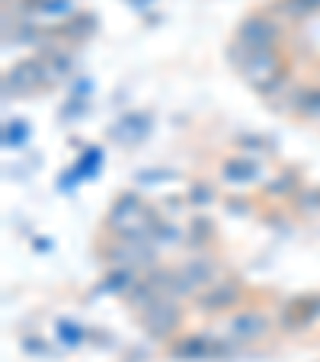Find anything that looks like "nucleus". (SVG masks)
<instances>
[{
  "mask_svg": "<svg viewBox=\"0 0 320 362\" xmlns=\"http://www.w3.org/2000/svg\"><path fill=\"white\" fill-rule=\"evenodd\" d=\"M138 321H141V327L148 330L150 337L164 340V337H173L179 330L183 315H179V308L173 305V298H157L150 308H144Z\"/></svg>",
  "mask_w": 320,
  "mask_h": 362,
  "instance_id": "4",
  "label": "nucleus"
},
{
  "mask_svg": "<svg viewBox=\"0 0 320 362\" xmlns=\"http://www.w3.org/2000/svg\"><path fill=\"white\" fill-rule=\"evenodd\" d=\"M266 189L273 192V196H295L298 192V177L295 173H282L273 186H266Z\"/></svg>",
  "mask_w": 320,
  "mask_h": 362,
  "instance_id": "16",
  "label": "nucleus"
},
{
  "mask_svg": "<svg viewBox=\"0 0 320 362\" xmlns=\"http://www.w3.org/2000/svg\"><path fill=\"white\" fill-rule=\"evenodd\" d=\"M279 7L285 10L292 20H304L311 13H320V0H279Z\"/></svg>",
  "mask_w": 320,
  "mask_h": 362,
  "instance_id": "13",
  "label": "nucleus"
},
{
  "mask_svg": "<svg viewBox=\"0 0 320 362\" xmlns=\"http://www.w3.org/2000/svg\"><path fill=\"white\" fill-rule=\"evenodd\" d=\"M298 205H301V212H320V189H301Z\"/></svg>",
  "mask_w": 320,
  "mask_h": 362,
  "instance_id": "18",
  "label": "nucleus"
},
{
  "mask_svg": "<svg viewBox=\"0 0 320 362\" xmlns=\"http://www.w3.org/2000/svg\"><path fill=\"white\" fill-rule=\"evenodd\" d=\"M58 340L68 343V346H77L83 340V327H77L74 321H58Z\"/></svg>",
  "mask_w": 320,
  "mask_h": 362,
  "instance_id": "17",
  "label": "nucleus"
},
{
  "mask_svg": "<svg viewBox=\"0 0 320 362\" xmlns=\"http://www.w3.org/2000/svg\"><path fill=\"white\" fill-rule=\"evenodd\" d=\"M269 317L263 315V311H256V308H247V311H237V315L231 317V337L237 343H256L263 340L266 334H269Z\"/></svg>",
  "mask_w": 320,
  "mask_h": 362,
  "instance_id": "7",
  "label": "nucleus"
},
{
  "mask_svg": "<svg viewBox=\"0 0 320 362\" xmlns=\"http://www.w3.org/2000/svg\"><path fill=\"white\" fill-rule=\"evenodd\" d=\"M179 240V231L173 225H160L157 221V228H154V244H177Z\"/></svg>",
  "mask_w": 320,
  "mask_h": 362,
  "instance_id": "19",
  "label": "nucleus"
},
{
  "mask_svg": "<svg viewBox=\"0 0 320 362\" xmlns=\"http://www.w3.org/2000/svg\"><path fill=\"white\" fill-rule=\"evenodd\" d=\"M237 62V71L240 77H244L247 83H250L253 90H259V93H275V90L285 83V58L279 55V48H266V52H244L240 58H234Z\"/></svg>",
  "mask_w": 320,
  "mask_h": 362,
  "instance_id": "1",
  "label": "nucleus"
},
{
  "mask_svg": "<svg viewBox=\"0 0 320 362\" xmlns=\"http://www.w3.org/2000/svg\"><path fill=\"white\" fill-rule=\"evenodd\" d=\"M71 68H74V62H71L64 52H48V55H42V71H45V83H58L64 81V77L71 74Z\"/></svg>",
  "mask_w": 320,
  "mask_h": 362,
  "instance_id": "11",
  "label": "nucleus"
},
{
  "mask_svg": "<svg viewBox=\"0 0 320 362\" xmlns=\"http://www.w3.org/2000/svg\"><path fill=\"white\" fill-rule=\"evenodd\" d=\"M61 33L68 35V39H87L90 33H93V16H74L71 23H64Z\"/></svg>",
  "mask_w": 320,
  "mask_h": 362,
  "instance_id": "15",
  "label": "nucleus"
},
{
  "mask_svg": "<svg viewBox=\"0 0 320 362\" xmlns=\"http://www.w3.org/2000/svg\"><path fill=\"white\" fill-rule=\"evenodd\" d=\"M282 29L275 20L263 13H250L244 23L237 26V48L244 52H266V48H279Z\"/></svg>",
  "mask_w": 320,
  "mask_h": 362,
  "instance_id": "2",
  "label": "nucleus"
},
{
  "mask_svg": "<svg viewBox=\"0 0 320 362\" xmlns=\"http://www.w3.org/2000/svg\"><path fill=\"white\" fill-rule=\"evenodd\" d=\"M244 295V286L237 279H221V282H211L205 292H198V308H202L205 315H218V311H227L234 308Z\"/></svg>",
  "mask_w": 320,
  "mask_h": 362,
  "instance_id": "5",
  "label": "nucleus"
},
{
  "mask_svg": "<svg viewBox=\"0 0 320 362\" xmlns=\"http://www.w3.org/2000/svg\"><path fill=\"white\" fill-rule=\"evenodd\" d=\"M45 81V71H42V58H26V62L13 64L7 71V93L13 96H26V93H35L39 83Z\"/></svg>",
  "mask_w": 320,
  "mask_h": 362,
  "instance_id": "6",
  "label": "nucleus"
},
{
  "mask_svg": "<svg viewBox=\"0 0 320 362\" xmlns=\"http://www.w3.org/2000/svg\"><path fill=\"white\" fill-rule=\"evenodd\" d=\"M211 282H218V269L215 263L205 260V257H196V260L183 263L179 269H173V295H192V292H205Z\"/></svg>",
  "mask_w": 320,
  "mask_h": 362,
  "instance_id": "3",
  "label": "nucleus"
},
{
  "mask_svg": "<svg viewBox=\"0 0 320 362\" xmlns=\"http://www.w3.org/2000/svg\"><path fill=\"white\" fill-rule=\"evenodd\" d=\"M282 317H285V327L288 330L307 327L311 321H317V317H320V295H301V298L288 301L285 311H282Z\"/></svg>",
  "mask_w": 320,
  "mask_h": 362,
  "instance_id": "8",
  "label": "nucleus"
},
{
  "mask_svg": "<svg viewBox=\"0 0 320 362\" xmlns=\"http://www.w3.org/2000/svg\"><path fill=\"white\" fill-rule=\"evenodd\" d=\"M221 177H225V183H234V186L253 183V180L259 177V164L250 154H244V158H227L225 164H221Z\"/></svg>",
  "mask_w": 320,
  "mask_h": 362,
  "instance_id": "9",
  "label": "nucleus"
},
{
  "mask_svg": "<svg viewBox=\"0 0 320 362\" xmlns=\"http://www.w3.org/2000/svg\"><path fill=\"white\" fill-rule=\"evenodd\" d=\"M131 286H135V273H131L129 267H122L119 273H112V276L102 279V288H106V292H122L125 295Z\"/></svg>",
  "mask_w": 320,
  "mask_h": 362,
  "instance_id": "14",
  "label": "nucleus"
},
{
  "mask_svg": "<svg viewBox=\"0 0 320 362\" xmlns=\"http://www.w3.org/2000/svg\"><path fill=\"white\" fill-rule=\"evenodd\" d=\"M218 353V349L211 346V340L205 334H196V337H183V340L173 346V356L177 359H205V356Z\"/></svg>",
  "mask_w": 320,
  "mask_h": 362,
  "instance_id": "10",
  "label": "nucleus"
},
{
  "mask_svg": "<svg viewBox=\"0 0 320 362\" xmlns=\"http://www.w3.org/2000/svg\"><path fill=\"white\" fill-rule=\"evenodd\" d=\"M23 138H26V122H7V135H4V141L20 144Z\"/></svg>",
  "mask_w": 320,
  "mask_h": 362,
  "instance_id": "20",
  "label": "nucleus"
},
{
  "mask_svg": "<svg viewBox=\"0 0 320 362\" xmlns=\"http://www.w3.org/2000/svg\"><path fill=\"white\" fill-rule=\"evenodd\" d=\"M292 106L307 119H320V87H301L292 93Z\"/></svg>",
  "mask_w": 320,
  "mask_h": 362,
  "instance_id": "12",
  "label": "nucleus"
}]
</instances>
